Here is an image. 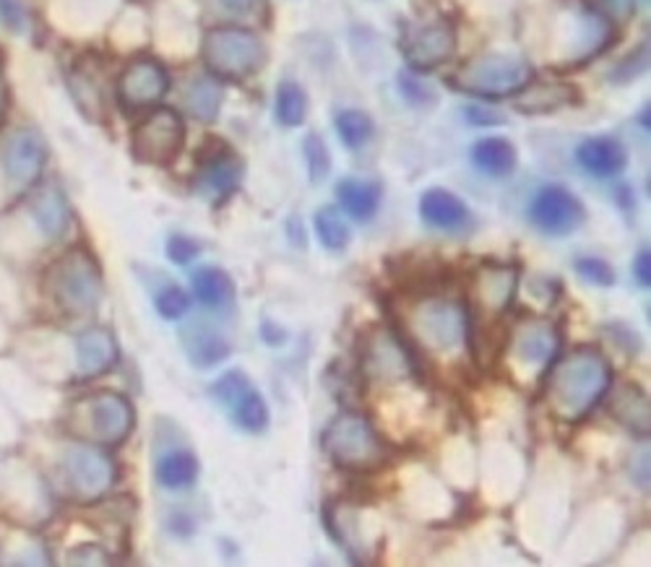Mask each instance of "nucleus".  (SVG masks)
<instances>
[{"label": "nucleus", "instance_id": "2", "mask_svg": "<svg viewBox=\"0 0 651 567\" xmlns=\"http://www.w3.org/2000/svg\"><path fill=\"white\" fill-rule=\"evenodd\" d=\"M44 290L65 315L94 313L105 294L100 261L89 248H71L50 266Z\"/></svg>", "mask_w": 651, "mask_h": 567}, {"label": "nucleus", "instance_id": "36", "mask_svg": "<svg viewBox=\"0 0 651 567\" xmlns=\"http://www.w3.org/2000/svg\"><path fill=\"white\" fill-rule=\"evenodd\" d=\"M302 151H306V165L308 175L313 182H323L331 172V154L329 146L318 134H308L306 141H302Z\"/></svg>", "mask_w": 651, "mask_h": 567}, {"label": "nucleus", "instance_id": "25", "mask_svg": "<svg viewBox=\"0 0 651 567\" xmlns=\"http://www.w3.org/2000/svg\"><path fill=\"white\" fill-rule=\"evenodd\" d=\"M337 201L354 222H370L379 213L381 186L373 180L344 178L337 182Z\"/></svg>", "mask_w": 651, "mask_h": 567}, {"label": "nucleus", "instance_id": "15", "mask_svg": "<svg viewBox=\"0 0 651 567\" xmlns=\"http://www.w3.org/2000/svg\"><path fill=\"white\" fill-rule=\"evenodd\" d=\"M362 370L368 378L396 382L412 378L417 372V363L394 330H375L362 349Z\"/></svg>", "mask_w": 651, "mask_h": 567}, {"label": "nucleus", "instance_id": "11", "mask_svg": "<svg viewBox=\"0 0 651 567\" xmlns=\"http://www.w3.org/2000/svg\"><path fill=\"white\" fill-rule=\"evenodd\" d=\"M399 48L410 71H433L456 53V27L446 19L404 21Z\"/></svg>", "mask_w": 651, "mask_h": 567}, {"label": "nucleus", "instance_id": "26", "mask_svg": "<svg viewBox=\"0 0 651 567\" xmlns=\"http://www.w3.org/2000/svg\"><path fill=\"white\" fill-rule=\"evenodd\" d=\"M198 471H202V466H198L194 451H188V448H169L167 453H162L157 459L154 476H157L159 487L180 492L194 487Z\"/></svg>", "mask_w": 651, "mask_h": 567}, {"label": "nucleus", "instance_id": "37", "mask_svg": "<svg viewBox=\"0 0 651 567\" xmlns=\"http://www.w3.org/2000/svg\"><path fill=\"white\" fill-rule=\"evenodd\" d=\"M576 274H579L583 282L591 286H599V290H608V286L616 284V271L604 258L597 255H583L576 258Z\"/></svg>", "mask_w": 651, "mask_h": 567}, {"label": "nucleus", "instance_id": "23", "mask_svg": "<svg viewBox=\"0 0 651 567\" xmlns=\"http://www.w3.org/2000/svg\"><path fill=\"white\" fill-rule=\"evenodd\" d=\"M519 290V271L514 266H485L477 271V305L485 313L498 315L506 311Z\"/></svg>", "mask_w": 651, "mask_h": 567}, {"label": "nucleus", "instance_id": "31", "mask_svg": "<svg viewBox=\"0 0 651 567\" xmlns=\"http://www.w3.org/2000/svg\"><path fill=\"white\" fill-rule=\"evenodd\" d=\"M273 117L282 128H300L308 117V94L298 81H279L277 97H273Z\"/></svg>", "mask_w": 651, "mask_h": 567}, {"label": "nucleus", "instance_id": "46", "mask_svg": "<svg viewBox=\"0 0 651 567\" xmlns=\"http://www.w3.org/2000/svg\"><path fill=\"white\" fill-rule=\"evenodd\" d=\"M0 99H3V78H0ZM3 107V105H0Z\"/></svg>", "mask_w": 651, "mask_h": 567}, {"label": "nucleus", "instance_id": "27", "mask_svg": "<svg viewBox=\"0 0 651 567\" xmlns=\"http://www.w3.org/2000/svg\"><path fill=\"white\" fill-rule=\"evenodd\" d=\"M472 165L487 178H508L516 169V146L503 136H487L472 146Z\"/></svg>", "mask_w": 651, "mask_h": 567}, {"label": "nucleus", "instance_id": "34", "mask_svg": "<svg viewBox=\"0 0 651 567\" xmlns=\"http://www.w3.org/2000/svg\"><path fill=\"white\" fill-rule=\"evenodd\" d=\"M396 90L402 94L404 102H410L412 107H431L438 99V92L427 84L425 78H420L417 71H402L396 76Z\"/></svg>", "mask_w": 651, "mask_h": 567}, {"label": "nucleus", "instance_id": "1", "mask_svg": "<svg viewBox=\"0 0 651 567\" xmlns=\"http://www.w3.org/2000/svg\"><path fill=\"white\" fill-rule=\"evenodd\" d=\"M610 386V359L595 346H579L555 359L542 375V399L555 419L576 424L604 401Z\"/></svg>", "mask_w": 651, "mask_h": 567}, {"label": "nucleus", "instance_id": "19", "mask_svg": "<svg viewBox=\"0 0 651 567\" xmlns=\"http://www.w3.org/2000/svg\"><path fill=\"white\" fill-rule=\"evenodd\" d=\"M581 102V92L566 81H535L531 78L514 97L516 113L521 115H547L555 109L574 107Z\"/></svg>", "mask_w": 651, "mask_h": 567}, {"label": "nucleus", "instance_id": "13", "mask_svg": "<svg viewBox=\"0 0 651 567\" xmlns=\"http://www.w3.org/2000/svg\"><path fill=\"white\" fill-rule=\"evenodd\" d=\"M529 222L550 238H568L587 222V209L564 186H542L529 203Z\"/></svg>", "mask_w": 651, "mask_h": 567}, {"label": "nucleus", "instance_id": "42", "mask_svg": "<svg viewBox=\"0 0 651 567\" xmlns=\"http://www.w3.org/2000/svg\"><path fill=\"white\" fill-rule=\"evenodd\" d=\"M649 271H651V255H649V250L643 248L633 261V276H636V282H639L641 290H649V284H651Z\"/></svg>", "mask_w": 651, "mask_h": 567}, {"label": "nucleus", "instance_id": "24", "mask_svg": "<svg viewBox=\"0 0 651 567\" xmlns=\"http://www.w3.org/2000/svg\"><path fill=\"white\" fill-rule=\"evenodd\" d=\"M610 396V414L626 427L628 432L639 434V438H649L651 430V409H649V396L643 393L633 382H620V386L608 390Z\"/></svg>", "mask_w": 651, "mask_h": 567}, {"label": "nucleus", "instance_id": "10", "mask_svg": "<svg viewBox=\"0 0 651 567\" xmlns=\"http://www.w3.org/2000/svg\"><path fill=\"white\" fill-rule=\"evenodd\" d=\"M84 434L92 443L102 448H115L128 440V434L136 427V411L125 396L115 390H100L92 393L76 407Z\"/></svg>", "mask_w": 651, "mask_h": 567}, {"label": "nucleus", "instance_id": "12", "mask_svg": "<svg viewBox=\"0 0 651 567\" xmlns=\"http://www.w3.org/2000/svg\"><path fill=\"white\" fill-rule=\"evenodd\" d=\"M211 399L227 411V417L242 432L261 434L269 427V407H266L261 390L248 380L242 370H229L211 386Z\"/></svg>", "mask_w": 651, "mask_h": 567}, {"label": "nucleus", "instance_id": "5", "mask_svg": "<svg viewBox=\"0 0 651 567\" xmlns=\"http://www.w3.org/2000/svg\"><path fill=\"white\" fill-rule=\"evenodd\" d=\"M202 57L206 71L219 81H246L264 69L269 50L254 29L219 24L204 34Z\"/></svg>", "mask_w": 651, "mask_h": 567}, {"label": "nucleus", "instance_id": "44", "mask_svg": "<svg viewBox=\"0 0 651 567\" xmlns=\"http://www.w3.org/2000/svg\"><path fill=\"white\" fill-rule=\"evenodd\" d=\"M264 342L271 344V346H282L287 342V336H285V330H279L277 326H269V323H266V326H264Z\"/></svg>", "mask_w": 651, "mask_h": 567}, {"label": "nucleus", "instance_id": "18", "mask_svg": "<svg viewBox=\"0 0 651 567\" xmlns=\"http://www.w3.org/2000/svg\"><path fill=\"white\" fill-rule=\"evenodd\" d=\"M576 161H579V167L591 175V178L610 180L618 178L620 172H626L628 149L618 138L595 136L576 146Z\"/></svg>", "mask_w": 651, "mask_h": 567}, {"label": "nucleus", "instance_id": "38", "mask_svg": "<svg viewBox=\"0 0 651 567\" xmlns=\"http://www.w3.org/2000/svg\"><path fill=\"white\" fill-rule=\"evenodd\" d=\"M198 253H202V248H198V242L194 238H188V234H173V238L167 240V258L177 263V266L194 263Z\"/></svg>", "mask_w": 651, "mask_h": 567}, {"label": "nucleus", "instance_id": "6", "mask_svg": "<svg viewBox=\"0 0 651 567\" xmlns=\"http://www.w3.org/2000/svg\"><path fill=\"white\" fill-rule=\"evenodd\" d=\"M531 78L535 69L521 55L485 53L464 63L448 78V84L477 99H514Z\"/></svg>", "mask_w": 651, "mask_h": 567}, {"label": "nucleus", "instance_id": "35", "mask_svg": "<svg viewBox=\"0 0 651 567\" xmlns=\"http://www.w3.org/2000/svg\"><path fill=\"white\" fill-rule=\"evenodd\" d=\"M154 307H157L159 318L180 321L190 311V294L177 284L162 286V290L157 292V297H154Z\"/></svg>", "mask_w": 651, "mask_h": 567}, {"label": "nucleus", "instance_id": "43", "mask_svg": "<svg viewBox=\"0 0 651 567\" xmlns=\"http://www.w3.org/2000/svg\"><path fill=\"white\" fill-rule=\"evenodd\" d=\"M610 330H616V336L618 338V344H620V349L626 351V355H636V351L641 349V342H639V334H633L631 328H626V326H612Z\"/></svg>", "mask_w": 651, "mask_h": 567}, {"label": "nucleus", "instance_id": "7", "mask_svg": "<svg viewBox=\"0 0 651 567\" xmlns=\"http://www.w3.org/2000/svg\"><path fill=\"white\" fill-rule=\"evenodd\" d=\"M503 355L524 378H539L560 357L558 323L542 315H524L506 334Z\"/></svg>", "mask_w": 651, "mask_h": 567}, {"label": "nucleus", "instance_id": "41", "mask_svg": "<svg viewBox=\"0 0 651 567\" xmlns=\"http://www.w3.org/2000/svg\"><path fill=\"white\" fill-rule=\"evenodd\" d=\"M0 19L13 32H21L24 29V9H21L19 0H0Z\"/></svg>", "mask_w": 651, "mask_h": 567}, {"label": "nucleus", "instance_id": "14", "mask_svg": "<svg viewBox=\"0 0 651 567\" xmlns=\"http://www.w3.org/2000/svg\"><path fill=\"white\" fill-rule=\"evenodd\" d=\"M169 92V73L154 57H136L117 78V102L128 113L157 107Z\"/></svg>", "mask_w": 651, "mask_h": 567}, {"label": "nucleus", "instance_id": "21", "mask_svg": "<svg viewBox=\"0 0 651 567\" xmlns=\"http://www.w3.org/2000/svg\"><path fill=\"white\" fill-rule=\"evenodd\" d=\"M420 217L441 232H462L472 224L469 206L446 188H431L420 198Z\"/></svg>", "mask_w": 651, "mask_h": 567}, {"label": "nucleus", "instance_id": "20", "mask_svg": "<svg viewBox=\"0 0 651 567\" xmlns=\"http://www.w3.org/2000/svg\"><path fill=\"white\" fill-rule=\"evenodd\" d=\"M117 359H121V346L107 328H86L76 338V370L81 378H100L113 370Z\"/></svg>", "mask_w": 651, "mask_h": 567}, {"label": "nucleus", "instance_id": "45", "mask_svg": "<svg viewBox=\"0 0 651 567\" xmlns=\"http://www.w3.org/2000/svg\"><path fill=\"white\" fill-rule=\"evenodd\" d=\"M219 3L232 13H246L250 11V6H254V0H219Z\"/></svg>", "mask_w": 651, "mask_h": 567}, {"label": "nucleus", "instance_id": "28", "mask_svg": "<svg viewBox=\"0 0 651 567\" xmlns=\"http://www.w3.org/2000/svg\"><path fill=\"white\" fill-rule=\"evenodd\" d=\"M34 222L48 238H63L71 227V206L69 198L58 186H50L37 193L32 203Z\"/></svg>", "mask_w": 651, "mask_h": 567}, {"label": "nucleus", "instance_id": "4", "mask_svg": "<svg viewBox=\"0 0 651 567\" xmlns=\"http://www.w3.org/2000/svg\"><path fill=\"white\" fill-rule=\"evenodd\" d=\"M404 326L417 346L433 355L454 351L469 338V313L458 300L443 294H425L406 311Z\"/></svg>", "mask_w": 651, "mask_h": 567}, {"label": "nucleus", "instance_id": "29", "mask_svg": "<svg viewBox=\"0 0 651 567\" xmlns=\"http://www.w3.org/2000/svg\"><path fill=\"white\" fill-rule=\"evenodd\" d=\"M221 102H225V84L211 73L198 76L185 90V107L188 115L198 123H214L221 113Z\"/></svg>", "mask_w": 651, "mask_h": 567}, {"label": "nucleus", "instance_id": "22", "mask_svg": "<svg viewBox=\"0 0 651 567\" xmlns=\"http://www.w3.org/2000/svg\"><path fill=\"white\" fill-rule=\"evenodd\" d=\"M185 357L190 359V365L198 367V370H211L225 363V359L232 355V344L229 338L217 330L209 323H190L188 328H183L180 334Z\"/></svg>", "mask_w": 651, "mask_h": 567}, {"label": "nucleus", "instance_id": "30", "mask_svg": "<svg viewBox=\"0 0 651 567\" xmlns=\"http://www.w3.org/2000/svg\"><path fill=\"white\" fill-rule=\"evenodd\" d=\"M190 286H194V294L198 302L211 311H219V307H227L229 302L235 300V282L227 271L217 266H204L194 271L190 276Z\"/></svg>", "mask_w": 651, "mask_h": 567}, {"label": "nucleus", "instance_id": "40", "mask_svg": "<svg viewBox=\"0 0 651 567\" xmlns=\"http://www.w3.org/2000/svg\"><path fill=\"white\" fill-rule=\"evenodd\" d=\"M107 559V552L97 544H84L69 552V565H110Z\"/></svg>", "mask_w": 651, "mask_h": 567}, {"label": "nucleus", "instance_id": "3", "mask_svg": "<svg viewBox=\"0 0 651 567\" xmlns=\"http://www.w3.org/2000/svg\"><path fill=\"white\" fill-rule=\"evenodd\" d=\"M323 451L331 463L352 474H368L386 466L389 448L375 424L358 411H342L323 432Z\"/></svg>", "mask_w": 651, "mask_h": 567}, {"label": "nucleus", "instance_id": "8", "mask_svg": "<svg viewBox=\"0 0 651 567\" xmlns=\"http://www.w3.org/2000/svg\"><path fill=\"white\" fill-rule=\"evenodd\" d=\"M185 146V120L173 107H152V113L133 128L131 151L136 161L152 167L175 165Z\"/></svg>", "mask_w": 651, "mask_h": 567}, {"label": "nucleus", "instance_id": "39", "mask_svg": "<svg viewBox=\"0 0 651 567\" xmlns=\"http://www.w3.org/2000/svg\"><path fill=\"white\" fill-rule=\"evenodd\" d=\"M464 117H467L469 125H479V128H493V125L506 123V115L487 105H469L464 109Z\"/></svg>", "mask_w": 651, "mask_h": 567}, {"label": "nucleus", "instance_id": "9", "mask_svg": "<svg viewBox=\"0 0 651 567\" xmlns=\"http://www.w3.org/2000/svg\"><path fill=\"white\" fill-rule=\"evenodd\" d=\"M63 482L79 503H100L117 482V466L102 445H73L63 455Z\"/></svg>", "mask_w": 651, "mask_h": 567}, {"label": "nucleus", "instance_id": "17", "mask_svg": "<svg viewBox=\"0 0 651 567\" xmlns=\"http://www.w3.org/2000/svg\"><path fill=\"white\" fill-rule=\"evenodd\" d=\"M242 175H246V167H242V159L238 154L221 149L214 151L211 157L204 161L196 175L194 188L204 201H209L211 206H221L238 193Z\"/></svg>", "mask_w": 651, "mask_h": 567}, {"label": "nucleus", "instance_id": "33", "mask_svg": "<svg viewBox=\"0 0 651 567\" xmlns=\"http://www.w3.org/2000/svg\"><path fill=\"white\" fill-rule=\"evenodd\" d=\"M334 125H337L339 138H342V144L352 151L365 149V144H370V138H373V130H375L373 117L362 113V109H342V113L334 117Z\"/></svg>", "mask_w": 651, "mask_h": 567}, {"label": "nucleus", "instance_id": "16", "mask_svg": "<svg viewBox=\"0 0 651 567\" xmlns=\"http://www.w3.org/2000/svg\"><path fill=\"white\" fill-rule=\"evenodd\" d=\"M48 161V141L37 128H21L3 149V172L11 186L29 188L40 180Z\"/></svg>", "mask_w": 651, "mask_h": 567}, {"label": "nucleus", "instance_id": "32", "mask_svg": "<svg viewBox=\"0 0 651 567\" xmlns=\"http://www.w3.org/2000/svg\"><path fill=\"white\" fill-rule=\"evenodd\" d=\"M313 230L318 242H321L329 253H344V250L350 248V224H347L342 211L334 209V206H323V209L316 211Z\"/></svg>", "mask_w": 651, "mask_h": 567}]
</instances>
